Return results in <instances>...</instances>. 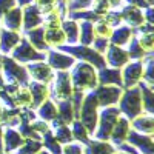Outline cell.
Wrapping results in <instances>:
<instances>
[{"mask_svg":"<svg viewBox=\"0 0 154 154\" xmlns=\"http://www.w3.org/2000/svg\"><path fill=\"white\" fill-rule=\"evenodd\" d=\"M117 108L123 117L128 120H133L137 116L143 114V106H142V97H140V89L139 86L133 88H125L123 93L119 99Z\"/></svg>","mask_w":154,"mask_h":154,"instance_id":"obj_3","label":"cell"},{"mask_svg":"<svg viewBox=\"0 0 154 154\" xmlns=\"http://www.w3.org/2000/svg\"><path fill=\"white\" fill-rule=\"evenodd\" d=\"M148 3H149V5H152V0H148Z\"/></svg>","mask_w":154,"mask_h":154,"instance_id":"obj_59","label":"cell"},{"mask_svg":"<svg viewBox=\"0 0 154 154\" xmlns=\"http://www.w3.org/2000/svg\"><path fill=\"white\" fill-rule=\"evenodd\" d=\"M71 128V134H72V140L77 143H80V145H85L88 143V140L91 139V134L88 133V130L82 125V122L79 119H74L69 125Z\"/></svg>","mask_w":154,"mask_h":154,"instance_id":"obj_33","label":"cell"},{"mask_svg":"<svg viewBox=\"0 0 154 154\" xmlns=\"http://www.w3.org/2000/svg\"><path fill=\"white\" fill-rule=\"evenodd\" d=\"M59 2H66V0H59Z\"/></svg>","mask_w":154,"mask_h":154,"instance_id":"obj_60","label":"cell"},{"mask_svg":"<svg viewBox=\"0 0 154 154\" xmlns=\"http://www.w3.org/2000/svg\"><path fill=\"white\" fill-rule=\"evenodd\" d=\"M2 146H3V126L0 125V152H2Z\"/></svg>","mask_w":154,"mask_h":154,"instance_id":"obj_54","label":"cell"},{"mask_svg":"<svg viewBox=\"0 0 154 154\" xmlns=\"http://www.w3.org/2000/svg\"><path fill=\"white\" fill-rule=\"evenodd\" d=\"M40 142H42L43 149H46L48 152H51V154H62L63 145H60L56 140V137L53 136V131H48L46 134H43L42 139H40Z\"/></svg>","mask_w":154,"mask_h":154,"instance_id":"obj_37","label":"cell"},{"mask_svg":"<svg viewBox=\"0 0 154 154\" xmlns=\"http://www.w3.org/2000/svg\"><path fill=\"white\" fill-rule=\"evenodd\" d=\"M91 3H93V0H66V11L75 12V11L89 9L91 8Z\"/></svg>","mask_w":154,"mask_h":154,"instance_id":"obj_42","label":"cell"},{"mask_svg":"<svg viewBox=\"0 0 154 154\" xmlns=\"http://www.w3.org/2000/svg\"><path fill=\"white\" fill-rule=\"evenodd\" d=\"M42 23H43V14L34 3L22 8V32L42 26Z\"/></svg>","mask_w":154,"mask_h":154,"instance_id":"obj_15","label":"cell"},{"mask_svg":"<svg viewBox=\"0 0 154 154\" xmlns=\"http://www.w3.org/2000/svg\"><path fill=\"white\" fill-rule=\"evenodd\" d=\"M45 42L49 48H60L62 45H66V37L62 28H48L45 29Z\"/></svg>","mask_w":154,"mask_h":154,"instance_id":"obj_31","label":"cell"},{"mask_svg":"<svg viewBox=\"0 0 154 154\" xmlns=\"http://www.w3.org/2000/svg\"><path fill=\"white\" fill-rule=\"evenodd\" d=\"M0 23H2V28H5V29L22 32V8L14 6L12 9H9L6 14L0 19Z\"/></svg>","mask_w":154,"mask_h":154,"instance_id":"obj_23","label":"cell"},{"mask_svg":"<svg viewBox=\"0 0 154 154\" xmlns=\"http://www.w3.org/2000/svg\"><path fill=\"white\" fill-rule=\"evenodd\" d=\"M131 130L140 134H152L154 133V116L152 114H140L133 120H130Z\"/></svg>","mask_w":154,"mask_h":154,"instance_id":"obj_24","label":"cell"},{"mask_svg":"<svg viewBox=\"0 0 154 154\" xmlns=\"http://www.w3.org/2000/svg\"><path fill=\"white\" fill-rule=\"evenodd\" d=\"M114 154H130V152H125V151H120V149H117Z\"/></svg>","mask_w":154,"mask_h":154,"instance_id":"obj_57","label":"cell"},{"mask_svg":"<svg viewBox=\"0 0 154 154\" xmlns=\"http://www.w3.org/2000/svg\"><path fill=\"white\" fill-rule=\"evenodd\" d=\"M154 56L148 54L143 59V79L142 82L148 83V85H154V79H152V69H154Z\"/></svg>","mask_w":154,"mask_h":154,"instance_id":"obj_39","label":"cell"},{"mask_svg":"<svg viewBox=\"0 0 154 154\" xmlns=\"http://www.w3.org/2000/svg\"><path fill=\"white\" fill-rule=\"evenodd\" d=\"M130 131H131L130 120H128L126 117H123V116H120V117L117 119V122H116L112 131H111L109 142L117 148L119 145L126 142V137H128V134H130Z\"/></svg>","mask_w":154,"mask_h":154,"instance_id":"obj_18","label":"cell"},{"mask_svg":"<svg viewBox=\"0 0 154 154\" xmlns=\"http://www.w3.org/2000/svg\"><path fill=\"white\" fill-rule=\"evenodd\" d=\"M2 56V54H0ZM5 85V82H3V75H2V63H0V88H2Z\"/></svg>","mask_w":154,"mask_h":154,"instance_id":"obj_55","label":"cell"},{"mask_svg":"<svg viewBox=\"0 0 154 154\" xmlns=\"http://www.w3.org/2000/svg\"><path fill=\"white\" fill-rule=\"evenodd\" d=\"M31 126H32V130L38 134V136H43V134H46L48 131H51V126H49V123L48 122H45V120H40V119H35L34 122H31Z\"/></svg>","mask_w":154,"mask_h":154,"instance_id":"obj_47","label":"cell"},{"mask_svg":"<svg viewBox=\"0 0 154 154\" xmlns=\"http://www.w3.org/2000/svg\"><path fill=\"white\" fill-rule=\"evenodd\" d=\"M62 154H83V145L77 143V142L66 143L62 148Z\"/></svg>","mask_w":154,"mask_h":154,"instance_id":"obj_48","label":"cell"},{"mask_svg":"<svg viewBox=\"0 0 154 154\" xmlns=\"http://www.w3.org/2000/svg\"><path fill=\"white\" fill-rule=\"evenodd\" d=\"M69 77L72 82V88L77 91H93L99 85L97 80V69L85 62H75L69 69Z\"/></svg>","mask_w":154,"mask_h":154,"instance_id":"obj_1","label":"cell"},{"mask_svg":"<svg viewBox=\"0 0 154 154\" xmlns=\"http://www.w3.org/2000/svg\"><path fill=\"white\" fill-rule=\"evenodd\" d=\"M40 149H43L40 140L34 139H25L23 145L17 149V154H37Z\"/></svg>","mask_w":154,"mask_h":154,"instance_id":"obj_38","label":"cell"},{"mask_svg":"<svg viewBox=\"0 0 154 154\" xmlns=\"http://www.w3.org/2000/svg\"><path fill=\"white\" fill-rule=\"evenodd\" d=\"M105 63L106 66L109 68H117V69H122L128 62H130V57H128V53L125 46H116V45H111L108 46V49L105 51Z\"/></svg>","mask_w":154,"mask_h":154,"instance_id":"obj_14","label":"cell"},{"mask_svg":"<svg viewBox=\"0 0 154 154\" xmlns=\"http://www.w3.org/2000/svg\"><path fill=\"white\" fill-rule=\"evenodd\" d=\"M94 26L93 22H79V43L89 46L94 40Z\"/></svg>","mask_w":154,"mask_h":154,"instance_id":"obj_34","label":"cell"},{"mask_svg":"<svg viewBox=\"0 0 154 154\" xmlns=\"http://www.w3.org/2000/svg\"><path fill=\"white\" fill-rule=\"evenodd\" d=\"M25 66H26V71H28V74H29V79L34 80V82L49 85L51 80L54 79L56 71L51 68L45 60L32 62V63H28V65H25Z\"/></svg>","mask_w":154,"mask_h":154,"instance_id":"obj_12","label":"cell"},{"mask_svg":"<svg viewBox=\"0 0 154 154\" xmlns=\"http://www.w3.org/2000/svg\"><path fill=\"white\" fill-rule=\"evenodd\" d=\"M125 49H126V53H128V57H130V60H143V59L148 56V53H145L143 48L139 45L136 35H133V38H131V40L128 42V45L125 46Z\"/></svg>","mask_w":154,"mask_h":154,"instance_id":"obj_35","label":"cell"},{"mask_svg":"<svg viewBox=\"0 0 154 154\" xmlns=\"http://www.w3.org/2000/svg\"><path fill=\"white\" fill-rule=\"evenodd\" d=\"M93 91L96 94L99 106L106 108V106H117L119 99L123 93V88L112 85H97Z\"/></svg>","mask_w":154,"mask_h":154,"instance_id":"obj_9","label":"cell"},{"mask_svg":"<svg viewBox=\"0 0 154 154\" xmlns=\"http://www.w3.org/2000/svg\"><path fill=\"white\" fill-rule=\"evenodd\" d=\"M16 3H17V6L23 8V6H28V5H32V3H34V0H16Z\"/></svg>","mask_w":154,"mask_h":154,"instance_id":"obj_53","label":"cell"},{"mask_svg":"<svg viewBox=\"0 0 154 154\" xmlns=\"http://www.w3.org/2000/svg\"><path fill=\"white\" fill-rule=\"evenodd\" d=\"M117 151L109 140H99L91 137L88 143L83 145V154H114Z\"/></svg>","mask_w":154,"mask_h":154,"instance_id":"obj_20","label":"cell"},{"mask_svg":"<svg viewBox=\"0 0 154 154\" xmlns=\"http://www.w3.org/2000/svg\"><path fill=\"white\" fill-rule=\"evenodd\" d=\"M25 139L17 131V128L5 126L3 128V146L2 152H17V149L23 145Z\"/></svg>","mask_w":154,"mask_h":154,"instance_id":"obj_17","label":"cell"},{"mask_svg":"<svg viewBox=\"0 0 154 154\" xmlns=\"http://www.w3.org/2000/svg\"><path fill=\"white\" fill-rule=\"evenodd\" d=\"M126 143L137 149L140 154H154V140L152 134H140L136 131H130L126 137Z\"/></svg>","mask_w":154,"mask_h":154,"instance_id":"obj_13","label":"cell"},{"mask_svg":"<svg viewBox=\"0 0 154 154\" xmlns=\"http://www.w3.org/2000/svg\"><path fill=\"white\" fill-rule=\"evenodd\" d=\"M0 29H2V23H0Z\"/></svg>","mask_w":154,"mask_h":154,"instance_id":"obj_61","label":"cell"},{"mask_svg":"<svg viewBox=\"0 0 154 154\" xmlns=\"http://www.w3.org/2000/svg\"><path fill=\"white\" fill-rule=\"evenodd\" d=\"M35 116L37 119L45 120L48 123H51L56 117H57V106H56V102H53L51 99H46L40 106H37L35 109Z\"/></svg>","mask_w":154,"mask_h":154,"instance_id":"obj_28","label":"cell"},{"mask_svg":"<svg viewBox=\"0 0 154 154\" xmlns=\"http://www.w3.org/2000/svg\"><path fill=\"white\" fill-rule=\"evenodd\" d=\"M63 53L69 54L71 57L75 59V62H85L93 65L96 69H100L106 66L105 63V57L99 54L97 51H94L91 46H86V45H80V43H75V45H62L60 48H57Z\"/></svg>","mask_w":154,"mask_h":154,"instance_id":"obj_4","label":"cell"},{"mask_svg":"<svg viewBox=\"0 0 154 154\" xmlns=\"http://www.w3.org/2000/svg\"><path fill=\"white\" fill-rule=\"evenodd\" d=\"M89 9H91L93 12H96L99 17H103L106 12L111 11L112 8H111V5H109L108 0H93L91 8H89Z\"/></svg>","mask_w":154,"mask_h":154,"instance_id":"obj_44","label":"cell"},{"mask_svg":"<svg viewBox=\"0 0 154 154\" xmlns=\"http://www.w3.org/2000/svg\"><path fill=\"white\" fill-rule=\"evenodd\" d=\"M22 34L37 51H40V53H46V51L49 49V46L45 42V29H43V26H38V28H34V29H29V31H25Z\"/></svg>","mask_w":154,"mask_h":154,"instance_id":"obj_26","label":"cell"},{"mask_svg":"<svg viewBox=\"0 0 154 154\" xmlns=\"http://www.w3.org/2000/svg\"><path fill=\"white\" fill-rule=\"evenodd\" d=\"M12 102H14V106L16 108H31V93H29V88L28 85H23V86H17V89L14 91V94L11 96Z\"/></svg>","mask_w":154,"mask_h":154,"instance_id":"obj_30","label":"cell"},{"mask_svg":"<svg viewBox=\"0 0 154 154\" xmlns=\"http://www.w3.org/2000/svg\"><path fill=\"white\" fill-rule=\"evenodd\" d=\"M102 19H103L111 28H116V26H119V25H122V17H120L119 9H111V11H108Z\"/></svg>","mask_w":154,"mask_h":154,"instance_id":"obj_46","label":"cell"},{"mask_svg":"<svg viewBox=\"0 0 154 154\" xmlns=\"http://www.w3.org/2000/svg\"><path fill=\"white\" fill-rule=\"evenodd\" d=\"M0 63H2V75L3 82L6 85H17L23 86L29 83V74L26 71V66L16 62L11 56H0Z\"/></svg>","mask_w":154,"mask_h":154,"instance_id":"obj_2","label":"cell"},{"mask_svg":"<svg viewBox=\"0 0 154 154\" xmlns=\"http://www.w3.org/2000/svg\"><path fill=\"white\" fill-rule=\"evenodd\" d=\"M28 88H29V93H31V109H35L37 106H40L46 99H49L48 85L29 80Z\"/></svg>","mask_w":154,"mask_h":154,"instance_id":"obj_22","label":"cell"},{"mask_svg":"<svg viewBox=\"0 0 154 154\" xmlns=\"http://www.w3.org/2000/svg\"><path fill=\"white\" fill-rule=\"evenodd\" d=\"M119 12H120V17H122V23L126 25V26H130V28H133V29L139 28L140 25L145 23L143 9H140V8L123 3L119 8Z\"/></svg>","mask_w":154,"mask_h":154,"instance_id":"obj_16","label":"cell"},{"mask_svg":"<svg viewBox=\"0 0 154 154\" xmlns=\"http://www.w3.org/2000/svg\"><path fill=\"white\" fill-rule=\"evenodd\" d=\"M60 28H62L63 34H65V37H66V45L79 43V22L77 20L65 17L62 20Z\"/></svg>","mask_w":154,"mask_h":154,"instance_id":"obj_27","label":"cell"},{"mask_svg":"<svg viewBox=\"0 0 154 154\" xmlns=\"http://www.w3.org/2000/svg\"><path fill=\"white\" fill-rule=\"evenodd\" d=\"M45 62L54 71H69L75 63V59L57 48H49L45 53Z\"/></svg>","mask_w":154,"mask_h":154,"instance_id":"obj_11","label":"cell"},{"mask_svg":"<svg viewBox=\"0 0 154 154\" xmlns=\"http://www.w3.org/2000/svg\"><path fill=\"white\" fill-rule=\"evenodd\" d=\"M14 6H17L16 0H0V19H2L9 9H12Z\"/></svg>","mask_w":154,"mask_h":154,"instance_id":"obj_49","label":"cell"},{"mask_svg":"<svg viewBox=\"0 0 154 154\" xmlns=\"http://www.w3.org/2000/svg\"><path fill=\"white\" fill-rule=\"evenodd\" d=\"M16 62L22 63V65H28V63H32V62H40V60H45V53H40L37 51L26 38L23 37L22 34V38L20 42L17 43V46L11 51L9 54Z\"/></svg>","mask_w":154,"mask_h":154,"instance_id":"obj_8","label":"cell"},{"mask_svg":"<svg viewBox=\"0 0 154 154\" xmlns=\"http://www.w3.org/2000/svg\"><path fill=\"white\" fill-rule=\"evenodd\" d=\"M89 46H91L94 51H97L99 54L103 56V54H105V51H106V49H108V46H109V38L96 35V37H94V40H93V43L89 45Z\"/></svg>","mask_w":154,"mask_h":154,"instance_id":"obj_45","label":"cell"},{"mask_svg":"<svg viewBox=\"0 0 154 154\" xmlns=\"http://www.w3.org/2000/svg\"><path fill=\"white\" fill-rule=\"evenodd\" d=\"M93 26H94V34H96V35H99V37H106V38H109V35H111V32H112V29H114V28L109 26V25H108L103 19H99L97 22H94Z\"/></svg>","mask_w":154,"mask_h":154,"instance_id":"obj_43","label":"cell"},{"mask_svg":"<svg viewBox=\"0 0 154 154\" xmlns=\"http://www.w3.org/2000/svg\"><path fill=\"white\" fill-rule=\"evenodd\" d=\"M136 38L139 45L143 48L145 53L148 54H152V46H154V42H152V32H148V34H139V32H134Z\"/></svg>","mask_w":154,"mask_h":154,"instance_id":"obj_40","label":"cell"},{"mask_svg":"<svg viewBox=\"0 0 154 154\" xmlns=\"http://www.w3.org/2000/svg\"><path fill=\"white\" fill-rule=\"evenodd\" d=\"M22 38V32L17 31H9L2 28L0 29V54L2 56H9L11 51L17 46V43Z\"/></svg>","mask_w":154,"mask_h":154,"instance_id":"obj_19","label":"cell"},{"mask_svg":"<svg viewBox=\"0 0 154 154\" xmlns=\"http://www.w3.org/2000/svg\"><path fill=\"white\" fill-rule=\"evenodd\" d=\"M34 5L40 9V12L43 16H46V14H49V12L57 9L59 0H34Z\"/></svg>","mask_w":154,"mask_h":154,"instance_id":"obj_41","label":"cell"},{"mask_svg":"<svg viewBox=\"0 0 154 154\" xmlns=\"http://www.w3.org/2000/svg\"><path fill=\"white\" fill-rule=\"evenodd\" d=\"M97 80L99 85H112V86H122V71L117 68L103 66L97 69Z\"/></svg>","mask_w":154,"mask_h":154,"instance_id":"obj_21","label":"cell"},{"mask_svg":"<svg viewBox=\"0 0 154 154\" xmlns=\"http://www.w3.org/2000/svg\"><path fill=\"white\" fill-rule=\"evenodd\" d=\"M123 3L126 5H131V6H136V8H140V9H145L148 6H152L148 3V0H123Z\"/></svg>","mask_w":154,"mask_h":154,"instance_id":"obj_50","label":"cell"},{"mask_svg":"<svg viewBox=\"0 0 154 154\" xmlns=\"http://www.w3.org/2000/svg\"><path fill=\"white\" fill-rule=\"evenodd\" d=\"M37 154H51V152H48L46 149H40V151H38Z\"/></svg>","mask_w":154,"mask_h":154,"instance_id":"obj_56","label":"cell"},{"mask_svg":"<svg viewBox=\"0 0 154 154\" xmlns=\"http://www.w3.org/2000/svg\"><path fill=\"white\" fill-rule=\"evenodd\" d=\"M120 71L123 89L137 86L143 79V60H130Z\"/></svg>","mask_w":154,"mask_h":154,"instance_id":"obj_10","label":"cell"},{"mask_svg":"<svg viewBox=\"0 0 154 154\" xmlns=\"http://www.w3.org/2000/svg\"><path fill=\"white\" fill-rule=\"evenodd\" d=\"M56 106H57V117L63 123L71 125V122L75 119V112H74L71 100H59L56 102Z\"/></svg>","mask_w":154,"mask_h":154,"instance_id":"obj_32","label":"cell"},{"mask_svg":"<svg viewBox=\"0 0 154 154\" xmlns=\"http://www.w3.org/2000/svg\"><path fill=\"white\" fill-rule=\"evenodd\" d=\"M108 2H109V5H111L112 9H119L123 5V0H108Z\"/></svg>","mask_w":154,"mask_h":154,"instance_id":"obj_52","label":"cell"},{"mask_svg":"<svg viewBox=\"0 0 154 154\" xmlns=\"http://www.w3.org/2000/svg\"><path fill=\"white\" fill-rule=\"evenodd\" d=\"M140 89V97H142V106H143V112L145 114H154V105H152V100H154V89L152 85H148L145 82H140L139 85Z\"/></svg>","mask_w":154,"mask_h":154,"instance_id":"obj_29","label":"cell"},{"mask_svg":"<svg viewBox=\"0 0 154 154\" xmlns=\"http://www.w3.org/2000/svg\"><path fill=\"white\" fill-rule=\"evenodd\" d=\"M143 19L146 23H152V6H148L143 9Z\"/></svg>","mask_w":154,"mask_h":154,"instance_id":"obj_51","label":"cell"},{"mask_svg":"<svg viewBox=\"0 0 154 154\" xmlns=\"http://www.w3.org/2000/svg\"><path fill=\"white\" fill-rule=\"evenodd\" d=\"M0 154H17V152H0Z\"/></svg>","mask_w":154,"mask_h":154,"instance_id":"obj_58","label":"cell"},{"mask_svg":"<svg viewBox=\"0 0 154 154\" xmlns=\"http://www.w3.org/2000/svg\"><path fill=\"white\" fill-rule=\"evenodd\" d=\"M99 111H100V106L97 103V99H96L94 91H88L85 94L83 100H82L79 117H77V119L82 122V125L88 130V133L91 134V137H93V133L96 130V125H97Z\"/></svg>","mask_w":154,"mask_h":154,"instance_id":"obj_5","label":"cell"},{"mask_svg":"<svg viewBox=\"0 0 154 154\" xmlns=\"http://www.w3.org/2000/svg\"><path fill=\"white\" fill-rule=\"evenodd\" d=\"M133 35H134V29L122 23L112 29V32L109 35V43L116 45V46H126L128 42L133 38Z\"/></svg>","mask_w":154,"mask_h":154,"instance_id":"obj_25","label":"cell"},{"mask_svg":"<svg viewBox=\"0 0 154 154\" xmlns=\"http://www.w3.org/2000/svg\"><path fill=\"white\" fill-rule=\"evenodd\" d=\"M120 111L117 106H106V108H100L99 111V119H97V125L96 130L93 133L94 139L99 140H109L111 131L117 122V119L120 117Z\"/></svg>","mask_w":154,"mask_h":154,"instance_id":"obj_6","label":"cell"},{"mask_svg":"<svg viewBox=\"0 0 154 154\" xmlns=\"http://www.w3.org/2000/svg\"><path fill=\"white\" fill-rule=\"evenodd\" d=\"M51 131H53V136L56 137V140H57L60 145H66V143L74 142L69 125H65V123L59 125V126H56V128H51Z\"/></svg>","mask_w":154,"mask_h":154,"instance_id":"obj_36","label":"cell"},{"mask_svg":"<svg viewBox=\"0 0 154 154\" xmlns=\"http://www.w3.org/2000/svg\"><path fill=\"white\" fill-rule=\"evenodd\" d=\"M48 89H49V99L53 102L71 100L74 88L69 77V71H56L54 79L48 85Z\"/></svg>","mask_w":154,"mask_h":154,"instance_id":"obj_7","label":"cell"}]
</instances>
